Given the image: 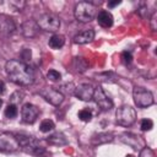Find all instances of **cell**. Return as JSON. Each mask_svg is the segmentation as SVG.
I'll return each instance as SVG.
<instances>
[{
  "label": "cell",
  "instance_id": "cell-21",
  "mask_svg": "<svg viewBox=\"0 0 157 157\" xmlns=\"http://www.w3.org/2000/svg\"><path fill=\"white\" fill-rule=\"evenodd\" d=\"M94 77H97L96 80H99V81H104V82H117L118 81V76L112 72V71H105V72H99V74H96Z\"/></svg>",
  "mask_w": 157,
  "mask_h": 157
},
{
  "label": "cell",
  "instance_id": "cell-9",
  "mask_svg": "<svg viewBox=\"0 0 157 157\" xmlns=\"http://www.w3.org/2000/svg\"><path fill=\"white\" fill-rule=\"evenodd\" d=\"M92 99L96 102V104L102 110H109V109L113 108V101L105 94V92L103 91V88L101 86L94 87V92H93Z\"/></svg>",
  "mask_w": 157,
  "mask_h": 157
},
{
  "label": "cell",
  "instance_id": "cell-7",
  "mask_svg": "<svg viewBox=\"0 0 157 157\" xmlns=\"http://www.w3.org/2000/svg\"><path fill=\"white\" fill-rule=\"evenodd\" d=\"M18 148H20V144L16 137V134L7 132V131L0 134V151L15 152Z\"/></svg>",
  "mask_w": 157,
  "mask_h": 157
},
{
  "label": "cell",
  "instance_id": "cell-10",
  "mask_svg": "<svg viewBox=\"0 0 157 157\" xmlns=\"http://www.w3.org/2000/svg\"><path fill=\"white\" fill-rule=\"evenodd\" d=\"M119 140L128 145L129 147L134 148V150H141L142 147H145V141L141 136L134 134V132H123L120 136H119Z\"/></svg>",
  "mask_w": 157,
  "mask_h": 157
},
{
  "label": "cell",
  "instance_id": "cell-37",
  "mask_svg": "<svg viewBox=\"0 0 157 157\" xmlns=\"http://www.w3.org/2000/svg\"><path fill=\"white\" fill-rule=\"evenodd\" d=\"M125 157H135V156H134V155H126Z\"/></svg>",
  "mask_w": 157,
  "mask_h": 157
},
{
  "label": "cell",
  "instance_id": "cell-31",
  "mask_svg": "<svg viewBox=\"0 0 157 157\" xmlns=\"http://www.w3.org/2000/svg\"><path fill=\"white\" fill-rule=\"evenodd\" d=\"M121 61H123L125 65L130 64V63L132 61V55H131V53H130V52H123V53H121Z\"/></svg>",
  "mask_w": 157,
  "mask_h": 157
},
{
  "label": "cell",
  "instance_id": "cell-12",
  "mask_svg": "<svg viewBox=\"0 0 157 157\" xmlns=\"http://www.w3.org/2000/svg\"><path fill=\"white\" fill-rule=\"evenodd\" d=\"M93 92H94V87L91 83H80L78 86L75 87L74 96L80 101L90 102L93 97Z\"/></svg>",
  "mask_w": 157,
  "mask_h": 157
},
{
  "label": "cell",
  "instance_id": "cell-3",
  "mask_svg": "<svg viewBox=\"0 0 157 157\" xmlns=\"http://www.w3.org/2000/svg\"><path fill=\"white\" fill-rule=\"evenodd\" d=\"M97 7L91 1H80L75 5L74 9V16L78 22L86 23L93 20L96 16Z\"/></svg>",
  "mask_w": 157,
  "mask_h": 157
},
{
  "label": "cell",
  "instance_id": "cell-22",
  "mask_svg": "<svg viewBox=\"0 0 157 157\" xmlns=\"http://www.w3.org/2000/svg\"><path fill=\"white\" fill-rule=\"evenodd\" d=\"M75 85L74 83H64V85H61L60 87H58L56 90L63 94V96H65V94H69V96H71V94H74V91H75Z\"/></svg>",
  "mask_w": 157,
  "mask_h": 157
},
{
  "label": "cell",
  "instance_id": "cell-1",
  "mask_svg": "<svg viewBox=\"0 0 157 157\" xmlns=\"http://www.w3.org/2000/svg\"><path fill=\"white\" fill-rule=\"evenodd\" d=\"M5 71L10 81L20 86H29L34 82V71L25 61L11 59L5 63Z\"/></svg>",
  "mask_w": 157,
  "mask_h": 157
},
{
  "label": "cell",
  "instance_id": "cell-19",
  "mask_svg": "<svg viewBox=\"0 0 157 157\" xmlns=\"http://www.w3.org/2000/svg\"><path fill=\"white\" fill-rule=\"evenodd\" d=\"M47 141H48V144L54 145V146H63V145L67 144V140L63 132H54V134L49 135Z\"/></svg>",
  "mask_w": 157,
  "mask_h": 157
},
{
  "label": "cell",
  "instance_id": "cell-15",
  "mask_svg": "<svg viewBox=\"0 0 157 157\" xmlns=\"http://www.w3.org/2000/svg\"><path fill=\"white\" fill-rule=\"evenodd\" d=\"M113 140H114V134L108 132V131H103V132L94 134L91 137V144L93 146H98V145H104V144L112 142Z\"/></svg>",
  "mask_w": 157,
  "mask_h": 157
},
{
  "label": "cell",
  "instance_id": "cell-17",
  "mask_svg": "<svg viewBox=\"0 0 157 157\" xmlns=\"http://www.w3.org/2000/svg\"><path fill=\"white\" fill-rule=\"evenodd\" d=\"M94 38V31L93 29H86L83 32H80L74 37V43L76 44H86L90 43Z\"/></svg>",
  "mask_w": 157,
  "mask_h": 157
},
{
  "label": "cell",
  "instance_id": "cell-4",
  "mask_svg": "<svg viewBox=\"0 0 157 157\" xmlns=\"http://www.w3.org/2000/svg\"><path fill=\"white\" fill-rule=\"evenodd\" d=\"M115 121L120 126H131L136 121V110L131 105L123 104L115 110Z\"/></svg>",
  "mask_w": 157,
  "mask_h": 157
},
{
  "label": "cell",
  "instance_id": "cell-39",
  "mask_svg": "<svg viewBox=\"0 0 157 157\" xmlns=\"http://www.w3.org/2000/svg\"><path fill=\"white\" fill-rule=\"evenodd\" d=\"M1 105H2V99L0 98V108H1Z\"/></svg>",
  "mask_w": 157,
  "mask_h": 157
},
{
  "label": "cell",
  "instance_id": "cell-38",
  "mask_svg": "<svg viewBox=\"0 0 157 157\" xmlns=\"http://www.w3.org/2000/svg\"><path fill=\"white\" fill-rule=\"evenodd\" d=\"M1 63H2V59H1V55H0V69H1Z\"/></svg>",
  "mask_w": 157,
  "mask_h": 157
},
{
  "label": "cell",
  "instance_id": "cell-6",
  "mask_svg": "<svg viewBox=\"0 0 157 157\" xmlns=\"http://www.w3.org/2000/svg\"><path fill=\"white\" fill-rule=\"evenodd\" d=\"M37 25L39 29H43L45 32H56L60 28V18L54 13L45 12L38 17Z\"/></svg>",
  "mask_w": 157,
  "mask_h": 157
},
{
  "label": "cell",
  "instance_id": "cell-5",
  "mask_svg": "<svg viewBox=\"0 0 157 157\" xmlns=\"http://www.w3.org/2000/svg\"><path fill=\"white\" fill-rule=\"evenodd\" d=\"M132 98H134L135 104L139 108H147V107H150L155 103V98H153L152 92L144 88V87H140V86L134 87Z\"/></svg>",
  "mask_w": 157,
  "mask_h": 157
},
{
  "label": "cell",
  "instance_id": "cell-13",
  "mask_svg": "<svg viewBox=\"0 0 157 157\" xmlns=\"http://www.w3.org/2000/svg\"><path fill=\"white\" fill-rule=\"evenodd\" d=\"M16 31V23L10 16L1 15L0 16V33L2 36H11Z\"/></svg>",
  "mask_w": 157,
  "mask_h": 157
},
{
  "label": "cell",
  "instance_id": "cell-36",
  "mask_svg": "<svg viewBox=\"0 0 157 157\" xmlns=\"http://www.w3.org/2000/svg\"><path fill=\"white\" fill-rule=\"evenodd\" d=\"M119 4H120V1H119V0H117V1H112V2H108V6H109V7H114V6L119 5Z\"/></svg>",
  "mask_w": 157,
  "mask_h": 157
},
{
  "label": "cell",
  "instance_id": "cell-29",
  "mask_svg": "<svg viewBox=\"0 0 157 157\" xmlns=\"http://www.w3.org/2000/svg\"><path fill=\"white\" fill-rule=\"evenodd\" d=\"M9 4H10V6H12L13 10H16V11H21V10H23V7L26 6V1H23V0H12V1H10Z\"/></svg>",
  "mask_w": 157,
  "mask_h": 157
},
{
  "label": "cell",
  "instance_id": "cell-33",
  "mask_svg": "<svg viewBox=\"0 0 157 157\" xmlns=\"http://www.w3.org/2000/svg\"><path fill=\"white\" fill-rule=\"evenodd\" d=\"M21 58H22V61H27V60H29L31 59V50L29 49H23L22 50V53H21Z\"/></svg>",
  "mask_w": 157,
  "mask_h": 157
},
{
  "label": "cell",
  "instance_id": "cell-26",
  "mask_svg": "<svg viewBox=\"0 0 157 157\" xmlns=\"http://www.w3.org/2000/svg\"><path fill=\"white\" fill-rule=\"evenodd\" d=\"M140 128L142 131H150L152 128H153V121L151 119H142L140 121Z\"/></svg>",
  "mask_w": 157,
  "mask_h": 157
},
{
  "label": "cell",
  "instance_id": "cell-23",
  "mask_svg": "<svg viewBox=\"0 0 157 157\" xmlns=\"http://www.w3.org/2000/svg\"><path fill=\"white\" fill-rule=\"evenodd\" d=\"M54 128H55L54 121L50 120V119H44V120L40 123V125H39V130H40L42 132H49V131L54 130Z\"/></svg>",
  "mask_w": 157,
  "mask_h": 157
},
{
  "label": "cell",
  "instance_id": "cell-2",
  "mask_svg": "<svg viewBox=\"0 0 157 157\" xmlns=\"http://www.w3.org/2000/svg\"><path fill=\"white\" fill-rule=\"evenodd\" d=\"M16 137L18 140L20 148L29 155L40 156L45 151V147L40 145V140H38L33 136L25 135V134H16Z\"/></svg>",
  "mask_w": 157,
  "mask_h": 157
},
{
  "label": "cell",
  "instance_id": "cell-27",
  "mask_svg": "<svg viewBox=\"0 0 157 157\" xmlns=\"http://www.w3.org/2000/svg\"><path fill=\"white\" fill-rule=\"evenodd\" d=\"M47 77H48V80H50V81H53V82H56V81H60L61 75H60V72L56 71V70H49V71L47 72Z\"/></svg>",
  "mask_w": 157,
  "mask_h": 157
},
{
  "label": "cell",
  "instance_id": "cell-28",
  "mask_svg": "<svg viewBox=\"0 0 157 157\" xmlns=\"http://www.w3.org/2000/svg\"><path fill=\"white\" fill-rule=\"evenodd\" d=\"M22 98H23V92L16 91V92H13V93L11 94L10 102H11V104H17V103H20V102L22 101Z\"/></svg>",
  "mask_w": 157,
  "mask_h": 157
},
{
  "label": "cell",
  "instance_id": "cell-35",
  "mask_svg": "<svg viewBox=\"0 0 157 157\" xmlns=\"http://www.w3.org/2000/svg\"><path fill=\"white\" fill-rule=\"evenodd\" d=\"M5 82L2 81V80H0V94H2L4 92H5Z\"/></svg>",
  "mask_w": 157,
  "mask_h": 157
},
{
  "label": "cell",
  "instance_id": "cell-8",
  "mask_svg": "<svg viewBox=\"0 0 157 157\" xmlns=\"http://www.w3.org/2000/svg\"><path fill=\"white\" fill-rule=\"evenodd\" d=\"M39 94L50 104L59 107L63 101H64V96L55 88V87H44L43 90L39 91Z\"/></svg>",
  "mask_w": 157,
  "mask_h": 157
},
{
  "label": "cell",
  "instance_id": "cell-14",
  "mask_svg": "<svg viewBox=\"0 0 157 157\" xmlns=\"http://www.w3.org/2000/svg\"><path fill=\"white\" fill-rule=\"evenodd\" d=\"M21 32L26 38H33L39 32V27L37 25V21L34 20H26L21 26Z\"/></svg>",
  "mask_w": 157,
  "mask_h": 157
},
{
  "label": "cell",
  "instance_id": "cell-16",
  "mask_svg": "<svg viewBox=\"0 0 157 157\" xmlns=\"http://www.w3.org/2000/svg\"><path fill=\"white\" fill-rule=\"evenodd\" d=\"M97 22H98V25H99L101 27H103V28H109V27L113 26L114 20H113V16H112V13H110L109 11L102 10V11H99L98 15H97Z\"/></svg>",
  "mask_w": 157,
  "mask_h": 157
},
{
  "label": "cell",
  "instance_id": "cell-24",
  "mask_svg": "<svg viewBox=\"0 0 157 157\" xmlns=\"http://www.w3.org/2000/svg\"><path fill=\"white\" fill-rule=\"evenodd\" d=\"M17 113H18V109H17L16 104H11V103H10V104L5 108V117H6V118H9V119L16 118Z\"/></svg>",
  "mask_w": 157,
  "mask_h": 157
},
{
  "label": "cell",
  "instance_id": "cell-30",
  "mask_svg": "<svg viewBox=\"0 0 157 157\" xmlns=\"http://www.w3.org/2000/svg\"><path fill=\"white\" fill-rule=\"evenodd\" d=\"M139 157H155V152L151 147L148 146H145L140 150V153H139Z\"/></svg>",
  "mask_w": 157,
  "mask_h": 157
},
{
  "label": "cell",
  "instance_id": "cell-34",
  "mask_svg": "<svg viewBox=\"0 0 157 157\" xmlns=\"http://www.w3.org/2000/svg\"><path fill=\"white\" fill-rule=\"evenodd\" d=\"M156 16H157V13H156V12H152V16H151V18H150V23H151L152 31H156V29H157V26H156Z\"/></svg>",
  "mask_w": 157,
  "mask_h": 157
},
{
  "label": "cell",
  "instance_id": "cell-25",
  "mask_svg": "<svg viewBox=\"0 0 157 157\" xmlns=\"http://www.w3.org/2000/svg\"><path fill=\"white\" fill-rule=\"evenodd\" d=\"M77 115H78L80 120H82V121H85V123H88V121H91V119H92V112H91V109H88V108L81 109Z\"/></svg>",
  "mask_w": 157,
  "mask_h": 157
},
{
  "label": "cell",
  "instance_id": "cell-32",
  "mask_svg": "<svg viewBox=\"0 0 157 157\" xmlns=\"http://www.w3.org/2000/svg\"><path fill=\"white\" fill-rule=\"evenodd\" d=\"M137 12H139V15L142 17V18H148V9H147V6H141V7H139V10H137Z\"/></svg>",
  "mask_w": 157,
  "mask_h": 157
},
{
  "label": "cell",
  "instance_id": "cell-20",
  "mask_svg": "<svg viewBox=\"0 0 157 157\" xmlns=\"http://www.w3.org/2000/svg\"><path fill=\"white\" fill-rule=\"evenodd\" d=\"M49 47L52 49H60L61 47H64L65 44V37L63 34H53L50 38H49V42H48Z\"/></svg>",
  "mask_w": 157,
  "mask_h": 157
},
{
  "label": "cell",
  "instance_id": "cell-18",
  "mask_svg": "<svg viewBox=\"0 0 157 157\" xmlns=\"http://www.w3.org/2000/svg\"><path fill=\"white\" fill-rule=\"evenodd\" d=\"M71 66H72V69H74L75 72L82 74V72H85V71L88 69L90 64H88V61H87L85 58H82V56H75V58L72 59Z\"/></svg>",
  "mask_w": 157,
  "mask_h": 157
},
{
  "label": "cell",
  "instance_id": "cell-11",
  "mask_svg": "<svg viewBox=\"0 0 157 157\" xmlns=\"http://www.w3.org/2000/svg\"><path fill=\"white\" fill-rule=\"evenodd\" d=\"M39 115V109L32 103H25L21 108V118L26 124H33Z\"/></svg>",
  "mask_w": 157,
  "mask_h": 157
}]
</instances>
